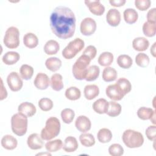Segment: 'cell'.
<instances>
[{
  "mask_svg": "<svg viewBox=\"0 0 156 156\" xmlns=\"http://www.w3.org/2000/svg\"><path fill=\"white\" fill-rule=\"evenodd\" d=\"M60 49V45L58 43L54 40L48 41L44 46V51L48 55H54Z\"/></svg>",
  "mask_w": 156,
  "mask_h": 156,
  "instance_id": "26",
  "label": "cell"
},
{
  "mask_svg": "<svg viewBox=\"0 0 156 156\" xmlns=\"http://www.w3.org/2000/svg\"><path fill=\"white\" fill-rule=\"evenodd\" d=\"M20 73L22 79L26 80H29L34 74V68L29 65L24 64L20 67Z\"/></svg>",
  "mask_w": 156,
  "mask_h": 156,
  "instance_id": "40",
  "label": "cell"
},
{
  "mask_svg": "<svg viewBox=\"0 0 156 156\" xmlns=\"http://www.w3.org/2000/svg\"><path fill=\"white\" fill-rule=\"evenodd\" d=\"M66 98L71 101H76L79 99L81 96L80 90L76 87H70L65 91Z\"/></svg>",
  "mask_w": 156,
  "mask_h": 156,
  "instance_id": "36",
  "label": "cell"
},
{
  "mask_svg": "<svg viewBox=\"0 0 156 156\" xmlns=\"http://www.w3.org/2000/svg\"><path fill=\"white\" fill-rule=\"evenodd\" d=\"M155 132H156V126H149L146 130V135L147 138L151 141H155L156 136H155Z\"/></svg>",
  "mask_w": 156,
  "mask_h": 156,
  "instance_id": "47",
  "label": "cell"
},
{
  "mask_svg": "<svg viewBox=\"0 0 156 156\" xmlns=\"http://www.w3.org/2000/svg\"><path fill=\"white\" fill-rule=\"evenodd\" d=\"M0 100L2 101L5 99L7 96V92L4 86L2 79H1V91H0Z\"/></svg>",
  "mask_w": 156,
  "mask_h": 156,
  "instance_id": "49",
  "label": "cell"
},
{
  "mask_svg": "<svg viewBox=\"0 0 156 156\" xmlns=\"http://www.w3.org/2000/svg\"><path fill=\"white\" fill-rule=\"evenodd\" d=\"M79 141L85 147H91L95 144V138L91 133H84L79 136Z\"/></svg>",
  "mask_w": 156,
  "mask_h": 156,
  "instance_id": "39",
  "label": "cell"
},
{
  "mask_svg": "<svg viewBox=\"0 0 156 156\" xmlns=\"http://www.w3.org/2000/svg\"><path fill=\"white\" fill-rule=\"evenodd\" d=\"M63 147V142L60 139L49 141L45 144V148L49 152H57Z\"/></svg>",
  "mask_w": 156,
  "mask_h": 156,
  "instance_id": "33",
  "label": "cell"
},
{
  "mask_svg": "<svg viewBox=\"0 0 156 156\" xmlns=\"http://www.w3.org/2000/svg\"><path fill=\"white\" fill-rule=\"evenodd\" d=\"M122 141L129 148H137L141 147L144 143L143 135L136 130L132 129L126 130L122 136Z\"/></svg>",
  "mask_w": 156,
  "mask_h": 156,
  "instance_id": "3",
  "label": "cell"
},
{
  "mask_svg": "<svg viewBox=\"0 0 156 156\" xmlns=\"http://www.w3.org/2000/svg\"><path fill=\"white\" fill-rule=\"evenodd\" d=\"M90 58L87 55H81L73 66L72 72L74 77L77 80L85 79L88 66L91 62Z\"/></svg>",
  "mask_w": 156,
  "mask_h": 156,
  "instance_id": "4",
  "label": "cell"
},
{
  "mask_svg": "<svg viewBox=\"0 0 156 156\" xmlns=\"http://www.w3.org/2000/svg\"><path fill=\"white\" fill-rule=\"evenodd\" d=\"M1 145L7 150H13L17 145V140L11 135H5L1 139Z\"/></svg>",
  "mask_w": 156,
  "mask_h": 156,
  "instance_id": "19",
  "label": "cell"
},
{
  "mask_svg": "<svg viewBox=\"0 0 156 156\" xmlns=\"http://www.w3.org/2000/svg\"><path fill=\"white\" fill-rule=\"evenodd\" d=\"M105 93L107 97L113 101H120L124 96L121 89L116 83L109 85L106 88Z\"/></svg>",
  "mask_w": 156,
  "mask_h": 156,
  "instance_id": "10",
  "label": "cell"
},
{
  "mask_svg": "<svg viewBox=\"0 0 156 156\" xmlns=\"http://www.w3.org/2000/svg\"><path fill=\"white\" fill-rule=\"evenodd\" d=\"M116 84L119 87V88L121 89V91L125 96L127 93H129L132 89V85L130 82V81L124 78H119L116 82Z\"/></svg>",
  "mask_w": 156,
  "mask_h": 156,
  "instance_id": "35",
  "label": "cell"
},
{
  "mask_svg": "<svg viewBox=\"0 0 156 156\" xmlns=\"http://www.w3.org/2000/svg\"><path fill=\"white\" fill-rule=\"evenodd\" d=\"M27 117L21 113H15L11 118L12 132L18 136H23L27 130Z\"/></svg>",
  "mask_w": 156,
  "mask_h": 156,
  "instance_id": "5",
  "label": "cell"
},
{
  "mask_svg": "<svg viewBox=\"0 0 156 156\" xmlns=\"http://www.w3.org/2000/svg\"><path fill=\"white\" fill-rule=\"evenodd\" d=\"M27 144L28 147L32 150L40 149L43 146V141L41 135L36 133H32L28 136Z\"/></svg>",
  "mask_w": 156,
  "mask_h": 156,
  "instance_id": "13",
  "label": "cell"
},
{
  "mask_svg": "<svg viewBox=\"0 0 156 156\" xmlns=\"http://www.w3.org/2000/svg\"><path fill=\"white\" fill-rule=\"evenodd\" d=\"M98 61L101 66H108L113 61V55L110 52H104L100 54Z\"/></svg>",
  "mask_w": 156,
  "mask_h": 156,
  "instance_id": "30",
  "label": "cell"
},
{
  "mask_svg": "<svg viewBox=\"0 0 156 156\" xmlns=\"http://www.w3.org/2000/svg\"><path fill=\"white\" fill-rule=\"evenodd\" d=\"M45 65L48 69L52 72H55L60 68L62 61L60 58L55 57H49L46 60Z\"/></svg>",
  "mask_w": 156,
  "mask_h": 156,
  "instance_id": "25",
  "label": "cell"
},
{
  "mask_svg": "<svg viewBox=\"0 0 156 156\" xmlns=\"http://www.w3.org/2000/svg\"><path fill=\"white\" fill-rule=\"evenodd\" d=\"M60 122L56 117H49L46 121L45 127L41 130V137L43 140L49 141L56 137L60 131Z\"/></svg>",
  "mask_w": 156,
  "mask_h": 156,
  "instance_id": "2",
  "label": "cell"
},
{
  "mask_svg": "<svg viewBox=\"0 0 156 156\" xmlns=\"http://www.w3.org/2000/svg\"><path fill=\"white\" fill-rule=\"evenodd\" d=\"M155 44L156 43L155 42L151 48V53L154 57H155Z\"/></svg>",
  "mask_w": 156,
  "mask_h": 156,
  "instance_id": "51",
  "label": "cell"
},
{
  "mask_svg": "<svg viewBox=\"0 0 156 156\" xmlns=\"http://www.w3.org/2000/svg\"><path fill=\"white\" fill-rule=\"evenodd\" d=\"M109 106L108 102L104 99L100 98L96 100L93 104V110L99 114L106 113L108 111Z\"/></svg>",
  "mask_w": 156,
  "mask_h": 156,
  "instance_id": "18",
  "label": "cell"
},
{
  "mask_svg": "<svg viewBox=\"0 0 156 156\" xmlns=\"http://www.w3.org/2000/svg\"><path fill=\"white\" fill-rule=\"evenodd\" d=\"M118 65L122 68L129 69L133 63V60L132 58L126 54H122L118 57L116 60Z\"/></svg>",
  "mask_w": 156,
  "mask_h": 156,
  "instance_id": "34",
  "label": "cell"
},
{
  "mask_svg": "<svg viewBox=\"0 0 156 156\" xmlns=\"http://www.w3.org/2000/svg\"><path fill=\"white\" fill-rule=\"evenodd\" d=\"M96 54H97L96 48L92 45L88 46L83 52V54H85L88 56L91 60H93L96 57Z\"/></svg>",
  "mask_w": 156,
  "mask_h": 156,
  "instance_id": "46",
  "label": "cell"
},
{
  "mask_svg": "<svg viewBox=\"0 0 156 156\" xmlns=\"http://www.w3.org/2000/svg\"><path fill=\"white\" fill-rule=\"evenodd\" d=\"M156 23L146 21L143 26V32L144 35L147 37L155 36L156 33Z\"/></svg>",
  "mask_w": 156,
  "mask_h": 156,
  "instance_id": "38",
  "label": "cell"
},
{
  "mask_svg": "<svg viewBox=\"0 0 156 156\" xmlns=\"http://www.w3.org/2000/svg\"><path fill=\"white\" fill-rule=\"evenodd\" d=\"M106 20L107 23L113 27L118 26L121 22V13L116 9H110L107 15Z\"/></svg>",
  "mask_w": 156,
  "mask_h": 156,
  "instance_id": "14",
  "label": "cell"
},
{
  "mask_svg": "<svg viewBox=\"0 0 156 156\" xmlns=\"http://www.w3.org/2000/svg\"><path fill=\"white\" fill-rule=\"evenodd\" d=\"M124 21L130 24H133L136 22L138 18V12L133 9L128 8L126 9L123 13Z\"/></svg>",
  "mask_w": 156,
  "mask_h": 156,
  "instance_id": "27",
  "label": "cell"
},
{
  "mask_svg": "<svg viewBox=\"0 0 156 156\" xmlns=\"http://www.w3.org/2000/svg\"><path fill=\"white\" fill-rule=\"evenodd\" d=\"M79 144L76 138L72 136H67L63 144V149L66 152H73L77 150Z\"/></svg>",
  "mask_w": 156,
  "mask_h": 156,
  "instance_id": "17",
  "label": "cell"
},
{
  "mask_svg": "<svg viewBox=\"0 0 156 156\" xmlns=\"http://www.w3.org/2000/svg\"><path fill=\"white\" fill-rule=\"evenodd\" d=\"M50 84L52 89L54 91H58L62 90L64 86L62 76L58 73H55L52 75L51 77Z\"/></svg>",
  "mask_w": 156,
  "mask_h": 156,
  "instance_id": "23",
  "label": "cell"
},
{
  "mask_svg": "<svg viewBox=\"0 0 156 156\" xmlns=\"http://www.w3.org/2000/svg\"><path fill=\"white\" fill-rule=\"evenodd\" d=\"M84 46L83 40L80 38H76L71 41L63 49L62 55L66 59H71L84 48Z\"/></svg>",
  "mask_w": 156,
  "mask_h": 156,
  "instance_id": "6",
  "label": "cell"
},
{
  "mask_svg": "<svg viewBox=\"0 0 156 156\" xmlns=\"http://www.w3.org/2000/svg\"><path fill=\"white\" fill-rule=\"evenodd\" d=\"M84 2L89 10L95 15L101 16L105 12V7L101 4L100 1L86 0Z\"/></svg>",
  "mask_w": 156,
  "mask_h": 156,
  "instance_id": "12",
  "label": "cell"
},
{
  "mask_svg": "<svg viewBox=\"0 0 156 156\" xmlns=\"http://www.w3.org/2000/svg\"><path fill=\"white\" fill-rule=\"evenodd\" d=\"M151 2L150 0H135V5L136 9L144 11L148 9L151 6Z\"/></svg>",
  "mask_w": 156,
  "mask_h": 156,
  "instance_id": "45",
  "label": "cell"
},
{
  "mask_svg": "<svg viewBox=\"0 0 156 156\" xmlns=\"http://www.w3.org/2000/svg\"><path fill=\"white\" fill-rule=\"evenodd\" d=\"M150 60L147 55L144 53H138L135 57V62L136 65L140 67L145 68L148 66Z\"/></svg>",
  "mask_w": 156,
  "mask_h": 156,
  "instance_id": "42",
  "label": "cell"
},
{
  "mask_svg": "<svg viewBox=\"0 0 156 156\" xmlns=\"http://www.w3.org/2000/svg\"><path fill=\"white\" fill-rule=\"evenodd\" d=\"M49 79L48 76L43 73H39L37 74L34 83L35 87L39 90H46L49 85Z\"/></svg>",
  "mask_w": 156,
  "mask_h": 156,
  "instance_id": "16",
  "label": "cell"
},
{
  "mask_svg": "<svg viewBox=\"0 0 156 156\" xmlns=\"http://www.w3.org/2000/svg\"><path fill=\"white\" fill-rule=\"evenodd\" d=\"M83 93L85 98L87 99L92 100L99 95V89L96 85H87L84 88Z\"/></svg>",
  "mask_w": 156,
  "mask_h": 156,
  "instance_id": "21",
  "label": "cell"
},
{
  "mask_svg": "<svg viewBox=\"0 0 156 156\" xmlns=\"http://www.w3.org/2000/svg\"><path fill=\"white\" fill-rule=\"evenodd\" d=\"M155 14H156L155 8H152L151 10H149L147 13V21L151 22V23H156Z\"/></svg>",
  "mask_w": 156,
  "mask_h": 156,
  "instance_id": "48",
  "label": "cell"
},
{
  "mask_svg": "<svg viewBox=\"0 0 156 156\" xmlns=\"http://www.w3.org/2000/svg\"><path fill=\"white\" fill-rule=\"evenodd\" d=\"M38 106L41 110L44 112H48L52 108L53 102L49 98H43L40 99L38 101Z\"/></svg>",
  "mask_w": 156,
  "mask_h": 156,
  "instance_id": "43",
  "label": "cell"
},
{
  "mask_svg": "<svg viewBox=\"0 0 156 156\" xmlns=\"http://www.w3.org/2000/svg\"><path fill=\"white\" fill-rule=\"evenodd\" d=\"M117 71L112 67L107 66L102 71V79L107 82H110L114 81L117 78Z\"/></svg>",
  "mask_w": 156,
  "mask_h": 156,
  "instance_id": "28",
  "label": "cell"
},
{
  "mask_svg": "<svg viewBox=\"0 0 156 156\" xmlns=\"http://www.w3.org/2000/svg\"><path fill=\"white\" fill-rule=\"evenodd\" d=\"M7 82L9 87L12 91H18L21 89L23 82L18 73L12 71L7 77Z\"/></svg>",
  "mask_w": 156,
  "mask_h": 156,
  "instance_id": "9",
  "label": "cell"
},
{
  "mask_svg": "<svg viewBox=\"0 0 156 156\" xmlns=\"http://www.w3.org/2000/svg\"><path fill=\"white\" fill-rule=\"evenodd\" d=\"M149 46V41L145 37H136L132 41L133 48L137 51H144Z\"/></svg>",
  "mask_w": 156,
  "mask_h": 156,
  "instance_id": "20",
  "label": "cell"
},
{
  "mask_svg": "<svg viewBox=\"0 0 156 156\" xmlns=\"http://www.w3.org/2000/svg\"><path fill=\"white\" fill-rule=\"evenodd\" d=\"M126 0H110L109 2L111 5L114 7H121L125 3Z\"/></svg>",
  "mask_w": 156,
  "mask_h": 156,
  "instance_id": "50",
  "label": "cell"
},
{
  "mask_svg": "<svg viewBox=\"0 0 156 156\" xmlns=\"http://www.w3.org/2000/svg\"><path fill=\"white\" fill-rule=\"evenodd\" d=\"M20 58V55L17 52L9 51L6 52L2 57V62L7 65H12L15 64Z\"/></svg>",
  "mask_w": 156,
  "mask_h": 156,
  "instance_id": "24",
  "label": "cell"
},
{
  "mask_svg": "<svg viewBox=\"0 0 156 156\" xmlns=\"http://www.w3.org/2000/svg\"><path fill=\"white\" fill-rule=\"evenodd\" d=\"M108 103V109L106 114L112 117L118 116L121 112V105L119 103L115 101H110Z\"/></svg>",
  "mask_w": 156,
  "mask_h": 156,
  "instance_id": "37",
  "label": "cell"
},
{
  "mask_svg": "<svg viewBox=\"0 0 156 156\" xmlns=\"http://www.w3.org/2000/svg\"><path fill=\"white\" fill-rule=\"evenodd\" d=\"M75 126L79 132L85 133L90 130L91 123L88 117L84 115H80L76 119Z\"/></svg>",
  "mask_w": 156,
  "mask_h": 156,
  "instance_id": "11",
  "label": "cell"
},
{
  "mask_svg": "<svg viewBox=\"0 0 156 156\" xmlns=\"http://www.w3.org/2000/svg\"><path fill=\"white\" fill-rule=\"evenodd\" d=\"M75 116L74 112L71 108H65L61 112V118L63 122L70 124Z\"/></svg>",
  "mask_w": 156,
  "mask_h": 156,
  "instance_id": "41",
  "label": "cell"
},
{
  "mask_svg": "<svg viewBox=\"0 0 156 156\" xmlns=\"http://www.w3.org/2000/svg\"><path fill=\"white\" fill-rule=\"evenodd\" d=\"M96 23L94 20L90 17L85 18L80 23V32L85 36L91 35L96 31Z\"/></svg>",
  "mask_w": 156,
  "mask_h": 156,
  "instance_id": "8",
  "label": "cell"
},
{
  "mask_svg": "<svg viewBox=\"0 0 156 156\" xmlns=\"http://www.w3.org/2000/svg\"><path fill=\"white\" fill-rule=\"evenodd\" d=\"M50 27L57 37L64 40L71 38L76 29L74 13L67 7H55L50 16Z\"/></svg>",
  "mask_w": 156,
  "mask_h": 156,
  "instance_id": "1",
  "label": "cell"
},
{
  "mask_svg": "<svg viewBox=\"0 0 156 156\" xmlns=\"http://www.w3.org/2000/svg\"><path fill=\"white\" fill-rule=\"evenodd\" d=\"M97 138L100 143H107L111 141L112 138V133L108 129L102 128L98 131Z\"/></svg>",
  "mask_w": 156,
  "mask_h": 156,
  "instance_id": "29",
  "label": "cell"
},
{
  "mask_svg": "<svg viewBox=\"0 0 156 156\" xmlns=\"http://www.w3.org/2000/svg\"><path fill=\"white\" fill-rule=\"evenodd\" d=\"M5 46L10 49H15L20 44V31L14 26L9 27L5 32L3 40Z\"/></svg>",
  "mask_w": 156,
  "mask_h": 156,
  "instance_id": "7",
  "label": "cell"
},
{
  "mask_svg": "<svg viewBox=\"0 0 156 156\" xmlns=\"http://www.w3.org/2000/svg\"><path fill=\"white\" fill-rule=\"evenodd\" d=\"M155 114V112L151 108L145 107H140L137 111L138 117L142 120L151 119L154 115Z\"/></svg>",
  "mask_w": 156,
  "mask_h": 156,
  "instance_id": "32",
  "label": "cell"
},
{
  "mask_svg": "<svg viewBox=\"0 0 156 156\" xmlns=\"http://www.w3.org/2000/svg\"><path fill=\"white\" fill-rule=\"evenodd\" d=\"M23 43L28 48H34L38 44V37L33 33H27L23 37Z\"/></svg>",
  "mask_w": 156,
  "mask_h": 156,
  "instance_id": "22",
  "label": "cell"
},
{
  "mask_svg": "<svg viewBox=\"0 0 156 156\" xmlns=\"http://www.w3.org/2000/svg\"><path fill=\"white\" fill-rule=\"evenodd\" d=\"M100 69L96 65L90 66L87 68L85 80L88 82L95 80L99 75Z\"/></svg>",
  "mask_w": 156,
  "mask_h": 156,
  "instance_id": "31",
  "label": "cell"
},
{
  "mask_svg": "<svg viewBox=\"0 0 156 156\" xmlns=\"http://www.w3.org/2000/svg\"><path fill=\"white\" fill-rule=\"evenodd\" d=\"M108 152L112 156H121L124 154V149L121 144L115 143L110 146Z\"/></svg>",
  "mask_w": 156,
  "mask_h": 156,
  "instance_id": "44",
  "label": "cell"
},
{
  "mask_svg": "<svg viewBox=\"0 0 156 156\" xmlns=\"http://www.w3.org/2000/svg\"><path fill=\"white\" fill-rule=\"evenodd\" d=\"M18 113H21L28 118L34 116L36 113L37 109L32 103L24 102L20 104L18 108Z\"/></svg>",
  "mask_w": 156,
  "mask_h": 156,
  "instance_id": "15",
  "label": "cell"
}]
</instances>
